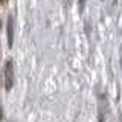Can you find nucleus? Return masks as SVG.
Here are the masks:
<instances>
[{
  "mask_svg": "<svg viewBox=\"0 0 122 122\" xmlns=\"http://www.w3.org/2000/svg\"><path fill=\"white\" fill-rule=\"evenodd\" d=\"M12 86H14V67H12V61H8L5 67V87L6 90H11Z\"/></svg>",
  "mask_w": 122,
  "mask_h": 122,
  "instance_id": "nucleus-1",
  "label": "nucleus"
},
{
  "mask_svg": "<svg viewBox=\"0 0 122 122\" xmlns=\"http://www.w3.org/2000/svg\"><path fill=\"white\" fill-rule=\"evenodd\" d=\"M6 2V0H0V3H5Z\"/></svg>",
  "mask_w": 122,
  "mask_h": 122,
  "instance_id": "nucleus-4",
  "label": "nucleus"
},
{
  "mask_svg": "<svg viewBox=\"0 0 122 122\" xmlns=\"http://www.w3.org/2000/svg\"><path fill=\"white\" fill-rule=\"evenodd\" d=\"M84 3H86V0H79V11H81V12L84 9Z\"/></svg>",
  "mask_w": 122,
  "mask_h": 122,
  "instance_id": "nucleus-3",
  "label": "nucleus"
},
{
  "mask_svg": "<svg viewBox=\"0 0 122 122\" xmlns=\"http://www.w3.org/2000/svg\"><path fill=\"white\" fill-rule=\"evenodd\" d=\"M6 32H8V43L9 46H12L14 41V28H12V18H8V26H6Z\"/></svg>",
  "mask_w": 122,
  "mask_h": 122,
  "instance_id": "nucleus-2",
  "label": "nucleus"
}]
</instances>
